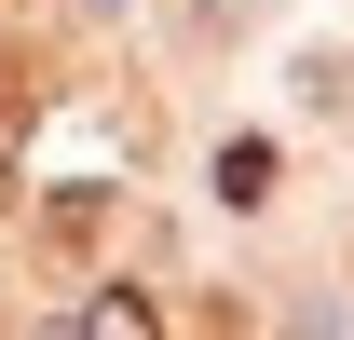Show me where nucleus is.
Segmentation results:
<instances>
[{
	"label": "nucleus",
	"mask_w": 354,
	"mask_h": 340,
	"mask_svg": "<svg viewBox=\"0 0 354 340\" xmlns=\"http://www.w3.org/2000/svg\"><path fill=\"white\" fill-rule=\"evenodd\" d=\"M95 232H109V191H55V205H41V258H55V272H82Z\"/></svg>",
	"instance_id": "1"
},
{
	"label": "nucleus",
	"mask_w": 354,
	"mask_h": 340,
	"mask_svg": "<svg viewBox=\"0 0 354 340\" xmlns=\"http://www.w3.org/2000/svg\"><path fill=\"white\" fill-rule=\"evenodd\" d=\"M41 95H55V68H41V55H28V41H0V123H28Z\"/></svg>",
	"instance_id": "3"
},
{
	"label": "nucleus",
	"mask_w": 354,
	"mask_h": 340,
	"mask_svg": "<svg viewBox=\"0 0 354 340\" xmlns=\"http://www.w3.org/2000/svg\"><path fill=\"white\" fill-rule=\"evenodd\" d=\"M82 340H164V313L136 286H95V313H82Z\"/></svg>",
	"instance_id": "2"
},
{
	"label": "nucleus",
	"mask_w": 354,
	"mask_h": 340,
	"mask_svg": "<svg viewBox=\"0 0 354 340\" xmlns=\"http://www.w3.org/2000/svg\"><path fill=\"white\" fill-rule=\"evenodd\" d=\"M218 191H232V205H272V136H232V150H218Z\"/></svg>",
	"instance_id": "4"
}]
</instances>
